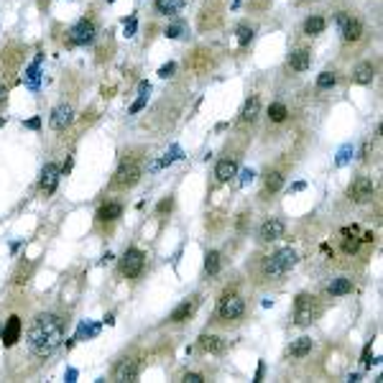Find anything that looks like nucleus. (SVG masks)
<instances>
[{"label": "nucleus", "instance_id": "1", "mask_svg": "<svg viewBox=\"0 0 383 383\" xmlns=\"http://www.w3.org/2000/svg\"><path fill=\"white\" fill-rule=\"evenodd\" d=\"M28 350L36 358H49L64 340V324L57 314H39L28 327Z\"/></svg>", "mask_w": 383, "mask_h": 383}, {"label": "nucleus", "instance_id": "2", "mask_svg": "<svg viewBox=\"0 0 383 383\" xmlns=\"http://www.w3.org/2000/svg\"><path fill=\"white\" fill-rule=\"evenodd\" d=\"M297 250L294 248H281V250H276L273 256H268L266 261H263V276L266 279H279V276H284V273H289L294 266H297Z\"/></svg>", "mask_w": 383, "mask_h": 383}, {"label": "nucleus", "instance_id": "3", "mask_svg": "<svg viewBox=\"0 0 383 383\" xmlns=\"http://www.w3.org/2000/svg\"><path fill=\"white\" fill-rule=\"evenodd\" d=\"M319 312H322V306L317 302V297H312V294H299L297 302H294V322H297L299 327H306V324H312V322L319 317Z\"/></svg>", "mask_w": 383, "mask_h": 383}, {"label": "nucleus", "instance_id": "4", "mask_svg": "<svg viewBox=\"0 0 383 383\" xmlns=\"http://www.w3.org/2000/svg\"><path fill=\"white\" fill-rule=\"evenodd\" d=\"M143 266H146V256H143V250H138V248H128L125 256L120 258V271H123V276H128V279H138V276L143 273Z\"/></svg>", "mask_w": 383, "mask_h": 383}, {"label": "nucleus", "instance_id": "5", "mask_svg": "<svg viewBox=\"0 0 383 383\" xmlns=\"http://www.w3.org/2000/svg\"><path fill=\"white\" fill-rule=\"evenodd\" d=\"M138 179H141V166H138L136 161H123V163L118 166L115 176H113V187L128 189V187H133Z\"/></svg>", "mask_w": 383, "mask_h": 383}, {"label": "nucleus", "instance_id": "6", "mask_svg": "<svg viewBox=\"0 0 383 383\" xmlns=\"http://www.w3.org/2000/svg\"><path fill=\"white\" fill-rule=\"evenodd\" d=\"M95 23L92 21H87V18H82V21H77L75 26L69 28V44H75V46H87V44H92L95 41Z\"/></svg>", "mask_w": 383, "mask_h": 383}, {"label": "nucleus", "instance_id": "7", "mask_svg": "<svg viewBox=\"0 0 383 383\" xmlns=\"http://www.w3.org/2000/svg\"><path fill=\"white\" fill-rule=\"evenodd\" d=\"M243 312H245L243 297H238V294H225V297L220 299V306H217L220 319H238V317H243Z\"/></svg>", "mask_w": 383, "mask_h": 383}, {"label": "nucleus", "instance_id": "8", "mask_svg": "<svg viewBox=\"0 0 383 383\" xmlns=\"http://www.w3.org/2000/svg\"><path fill=\"white\" fill-rule=\"evenodd\" d=\"M337 26L345 41H360L363 36V23L358 18H350L348 13H337Z\"/></svg>", "mask_w": 383, "mask_h": 383}, {"label": "nucleus", "instance_id": "9", "mask_svg": "<svg viewBox=\"0 0 383 383\" xmlns=\"http://www.w3.org/2000/svg\"><path fill=\"white\" fill-rule=\"evenodd\" d=\"M373 192H376V187H373V181L368 179V176H358L353 184H350V189H348V194H350V199L353 202H368V199H373Z\"/></svg>", "mask_w": 383, "mask_h": 383}, {"label": "nucleus", "instance_id": "10", "mask_svg": "<svg viewBox=\"0 0 383 383\" xmlns=\"http://www.w3.org/2000/svg\"><path fill=\"white\" fill-rule=\"evenodd\" d=\"M21 330H23V324H21V317H8L5 319V324L0 327V340H3V345L5 348H10V345H15L18 340H21Z\"/></svg>", "mask_w": 383, "mask_h": 383}, {"label": "nucleus", "instance_id": "11", "mask_svg": "<svg viewBox=\"0 0 383 383\" xmlns=\"http://www.w3.org/2000/svg\"><path fill=\"white\" fill-rule=\"evenodd\" d=\"M59 176H62V169L57 163H46L44 171H41V192L44 194H54V189L59 184Z\"/></svg>", "mask_w": 383, "mask_h": 383}, {"label": "nucleus", "instance_id": "12", "mask_svg": "<svg viewBox=\"0 0 383 383\" xmlns=\"http://www.w3.org/2000/svg\"><path fill=\"white\" fill-rule=\"evenodd\" d=\"M113 378L115 381H136L138 378V360L136 358H125L115 366L113 371Z\"/></svg>", "mask_w": 383, "mask_h": 383}, {"label": "nucleus", "instance_id": "13", "mask_svg": "<svg viewBox=\"0 0 383 383\" xmlns=\"http://www.w3.org/2000/svg\"><path fill=\"white\" fill-rule=\"evenodd\" d=\"M284 220H279V217H271V220H266L263 225H261V240H266V243H273V240H279L281 235H284Z\"/></svg>", "mask_w": 383, "mask_h": 383}, {"label": "nucleus", "instance_id": "14", "mask_svg": "<svg viewBox=\"0 0 383 383\" xmlns=\"http://www.w3.org/2000/svg\"><path fill=\"white\" fill-rule=\"evenodd\" d=\"M197 306H199V297H192V299H187V302H181V304L176 306V309L169 314V319L176 322V324H179V322H187V319L197 312Z\"/></svg>", "mask_w": 383, "mask_h": 383}, {"label": "nucleus", "instance_id": "15", "mask_svg": "<svg viewBox=\"0 0 383 383\" xmlns=\"http://www.w3.org/2000/svg\"><path fill=\"white\" fill-rule=\"evenodd\" d=\"M72 120H75V113H72L69 105H57L54 107V113H51V128L54 131H64Z\"/></svg>", "mask_w": 383, "mask_h": 383}, {"label": "nucleus", "instance_id": "16", "mask_svg": "<svg viewBox=\"0 0 383 383\" xmlns=\"http://www.w3.org/2000/svg\"><path fill=\"white\" fill-rule=\"evenodd\" d=\"M373 77H376L373 62H360V64L353 69V82H355V84H371Z\"/></svg>", "mask_w": 383, "mask_h": 383}, {"label": "nucleus", "instance_id": "17", "mask_svg": "<svg viewBox=\"0 0 383 383\" xmlns=\"http://www.w3.org/2000/svg\"><path fill=\"white\" fill-rule=\"evenodd\" d=\"M258 113H261V97H258V95H250V97L245 100L243 110H240V120H243V123H253V120L258 118Z\"/></svg>", "mask_w": 383, "mask_h": 383}, {"label": "nucleus", "instance_id": "18", "mask_svg": "<svg viewBox=\"0 0 383 383\" xmlns=\"http://www.w3.org/2000/svg\"><path fill=\"white\" fill-rule=\"evenodd\" d=\"M235 174H238V161H235V158H225V161H220V163L215 166L217 181H230Z\"/></svg>", "mask_w": 383, "mask_h": 383}, {"label": "nucleus", "instance_id": "19", "mask_svg": "<svg viewBox=\"0 0 383 383\" xmlns=\"http://www.w3.org/2000/svg\"><path fill=\"white\" fill-rule=\"evenodd\" d=\"M309 62H312V54L306 49H297L291 57H289V67L294 72H306L309 69Z\"/></svg>", "mask_w": 383, "mask_h": 383}, {"label": "nucleus", "instance_id": "20", "mask_svg": "<svg viewBox=\"0 0 383 383\" xmlns=\"http://www.w3.org/2000/svg\"><path fill=\"white\" fill-rule=\"evenodd\" d=\"M199 348H202L205 353H212V355L225 353V342H223L220 337H215V335H202V337H199Z\"/></svg>", "mask_w": 383, "mask_h": 383}, {"label": "nucleus", "instance_id": "21", "mask_svg": "<svg viewBox=\"0 0 383 383\" xmlns=\"http://www.w3.org/2000/svg\"><path fill=\"white\" fill-rule=\"evenodd\" d=\"M312 337H299V340H294L291 342V348H289V355L294 358V360H299V358H306L309 353H312Z\"/></svg>", "mask_w": 383, "mask_h": 383}, {"label": "nucleus", "instance_id": "22", "mask_svg": "<svg viewBox=\"0 0 383 383\" xmlns=\"http://www.w3.org/2000/svg\"><path fill=\"white\" fill-rule=\"evenodd\" d=\"M353 291V284H350V279H332L330 281V286H327V294L330 297H345V294H350Z\"/></svg>", "mask_w": 383, "mask_h": 383}, {"label": "nucleus", "instance_id": "23", "mask_svg": "<svg viewBox=\"0 0 383 383\" xmlns=\"http://www.w3.org/2000/svg\"><path fill=\"white\" fill-rule=\"evenodd\" d=\"M39 67H41V54L36 57V62L26 69V87L28 89H39V82H41V72H39Z\"/></svg>", "mask_w": 383, "mask_h": 383}, {"label": "nucleus", "instance_id": "24", "mask_svg": "<svg viewBox=\"0 0 383 383\" xmlns=\"http://www.w3.org/2000/svg\"><path fill=\"white\" fill-rule=\"evenodd\" d=\"M123 215V207L118 205V202H107V205H102L100 210H97V220H115V217H120Z\"/></svg>", "mask_w": 383, "mask_h": 383}, {"label": "nucleus", "instance_id": "25", "mask_svg": "<svg viewBox=\"0 0 383 383\" xmlns=\"http://www.w3.org/2000/svg\"><path fill=\"white\" fill-rule=\"evenodd\" d=\"M184 8V0H156V10L161 15H176Z\"/></svg>", "mask_w": 383, "mask_h": 383}, {"label": "nucleus", "instance_id": "26", "mask_svg": "<svg viewBox=\"0 0 383 383\" xmlns=\"http://www.w3.org/2000/svg\"><path fill=\"white\" fill-rule=\"evenodd\" d=\"M322 31H324V18H319V15H312V18H306L304 33H309V36H317V33H322Z\"/></svg>", "mask_w": 383, "mask_h": 383}, {"label": "nucleus", "instance_id": "27", "mask_svg": "<svg viewBox=\"0 0 383 383\" xmlns=\"http://www.w3.org/2000/svg\"><path fill=\"white\" fill-rule=\"evenodd\" d=\"M286 115H289V110H286V105H284V102H273V105L268 107V118H271L273 123H284V120H286Z\"/></svg>", "mask_w": 383, "mask_h": 383}, {"label": "nucleus", "instance_id": "28", "mask_svg": "<svg viewBox=\"0 0 383 383\" xmlns=\"http://www.w3.org/2000/svg\"><path fill=\"white\" fill-rule=\"evenodd\" d=\"M263 184H266V192H271V194H273V192H279V189L284 187V176H281L279 171H271V174L266 176V181H263Z\"/></svg>", "mask_w": 383, "mask_h": 383}, {"label": "nucleus", "instance_id": "29", "mask_svg": "<svg viewBox=\"0 0 383 383\" xmlns=\"http://www.w3.org/2000/svg\"><path fill=\"white\" fill-rule=\"evenodd\" d=\"M205 271H207L210 276H215V273L220 271V253H217V250H210V253H207V258H205Z\"/></svg>", "mask_w": 383, "mask_h": 383}, {"label": "nucleus", "instance_id": "30", "mask_svg": "<svg viewBox=\"0 0 383 383\" xmlns=\"http://www.w3.org/2000/svg\"><path fill=\"white\" fill-rule=\"evenodd\" d=\"M335 84H337V75H332V72H322V75L317 77V87L319 89H330Z\"/></svg>", "mask_w": 383, "mask_h": 383}, {"label": "nucleus", "instance_id": "31", "mask_svg": "<svg viewBox=\"0 0 383 383\" xmlns=\"http://www.w3.org/2000/svg\"><path fill=\"white\" fill-rule=\"evenodd\" d=\"M250 41H253V28L245 26V23L238 26V44H240V46H248Z\"/></svg>", "mask_w": 383, "mask_h": 383}, {"label": "nucleus", "instance_id": "32", "mask_svg": "<svg viewBox=\"0 0 383 383\" xmlns=\"http://www.w3.org/2000/svg\"><path fill=\"white\" fill-rule=\"evenodd\" d=\"M97 332H100V324H87V322H82L79 330H77V340H82V337H95Z\"/></svg>", "mask_w": 383, "mask_h": 383}, {"label": "nucleus", "instance_id": "33", "mask_svg": "<svg viewBox=\"0 0 383 383\" xmlns=\"http://www.w3.org/2000/svg\"><path fill=\"white\" fill-rule=\"evenodd\" d=\"M350 158H353V143H345V146H342V149L337 151V158H335V163H337V166H345V163H348Z\"/></svg>", "mask_w": 383, "mask_h": 383}, {"label": "nucleus", "instance_id": "34", "mask_svg": "<svg viewBox=\"0 0 383 383\" xmlns=\"http://www.w3.org/2000/svg\"><path fill=\"white\" fill-rule=\"evenodd\" d=\"M176 158H181V149H179V146H171V149L163 153L158 161H161V166H169V163H174Z\"/></svg>", "mask_w": 383, "mask_h": 383}, {"label": "nucleus", "instance_id": "35", "mask_svg": "<svg viewBox=\"0 0 383 383\" xmlns=\"http://www.w3.org/2000/svg\"><path fill=\"white\" fill-rule=\"evenodd\" d=\"M358 248H360V240H358L355 235H345V243H342V250H345L348 256H353V253H358Z\"/></svg>", "mask_w": 383, "mask_h": 383}, {"label": "nucleus", "instance_id": "36", "mask_svg": "<svg viewBox=\"0 0 383 383\" xmlns=\"http://www.w3.org/2000/svg\"><path fill=\"white\" fill-rule=\"evenodd\" d=\"M181 33H184V23H174V26H169V28L163 31L166 39H179Z\"/></svg>", "mask_w": 383, "mask_h": 383}, {"label": "nucleus", "instance_id": "37", "mask_svg": "<svg viewBox=\"0 0 383 383\" xmlns=\"http://www.w3.org/2000/svg\"><path fill=\"white\" fill-rule=\"evenodd\" d=\"M253 179H256V171H253V169H243V171H240V184H243V187L250 184Z\"/></svg>", "mask_w": 383, "mask_h": 383}, {"label": "nucleus", "instance_id": "38", "mask_svg": "<svg viewBox=\"0 0 383 383\" xmlns=\"http://www.w3.org/2000/svg\"><path fill=\"white\" fill-rule=\"evenodd\" d=\"M146 102H149V97H146V95H141V97H138V100L131 105V113H141V110L146 107Z\"/></svg>", "mask_w": 383, "mask_h": 383}, {"label": "nucleus", "instance_id": "39", "mask_svg": "<svg viewBox=\"0 0 383 383\" xmlns=\"http://www.w3.org/2000/svg\"><path fill=\"white\" fill-rule=\"evenodd\" d=\"M171 207H174V199H171V197L161 199V205H158V215H166V212H171Z\"/></svg>", "mask_w": 383, "mask_h": 383}, {"label": "nucleus", "instance_id": "40", "mask_svg": "<svg viewBox=\"0 0 383 383\" xmlns=\"http://www.w3.org/2000/svg\"><path fill=\"white\" fill-rule=\"evenodd\" d=\"M174 69H176V64H174V62H169V64H163V67L158 69V77H163V79H169V77L174 75Z\"/></svg>", "mask_w": 383, "mask_h": 383}, {"label": "nucleus", "instance_id": "41", "mask_svg": "<svg viewBox=\"0 0 383 383\" xmlns=\"http://www.w3.org/2000/svg\"><path fill=\"white\" fill-rule=\"evenodd\" d=\"M136 26H138V21L136 18H128L125 21V36H133L136 33Z\"/></svg>", "mask_w": 383, "mask_h": 383}, {"label": "nucleus", "instance_id": "42", "mask_svg": "<svg viewBox=\"0 0 383 383\" xmlns=\"http://www.w3.org/2000/svg\"><path fill=\"white\" fill-rule=\"evenodd\" d=\"M181 381H187V383H205V378L199 376V373H184V378Z\"/></svg>", "mask_w": 383, "mask_h": 383}, {"label": "nucleus", "instance_id": "43", "mask_svg": "<svg viewBox=\"0 0 383 383\" xmlns=\"http://www.w3.org/2000/svg\"><path fill=\"white\" fill-rule=\"evenodd\" d=\"M149 92H151V84H149V82H141V84H138V95H146V97H149Z\"/></svg>", "mask_w": 383, "mask_h": 383}, {"label": "nucleus", "instance_id": "44", "mask_svg": "<svg viewBox=\"0 0 383 383\" xmlns=\"http://www.w3.org/2000/svg\"><path fill=\"white\" fill-rule=\"evenodd\" d=\"M26 128H31V131H39V128H41V120H39V118H31V120L26 123Z\"/></svg>", "mask_w": 383, "mask_h": 383}, {"label": "nucleus", "instance_id": "45", "mask_svg": "<svg viewBox=\"0 0 383 383\" xmlns=\"http://www.w3.org/2000/svg\"><path fill=\"white\" fill-rule=\"evenodd\" d=\"M263 373H266V363L261 360V363H258V371H256V381H261V378H263Z\"/></svg>", "mask_w": 383, "mask_h": 383}, {"label": "nucleus", "instance_id": "46", "mask_svg": "<svg viewBox=\"0 0 383 383\" xmlns=\"http://www.w3.org/2000/svg\"><path fill=\"white\" fill-rule=\"evenodd\" d=\"M72 171V158H67V163L62 166V174H69Z\"/></svg>", "mask_w": 383, "mask_h": 383}, {"label": "nucleus", "instance_id": "47", "mask_svg": "<svg viewBox=\"0 0 383 383\" xmlns=\"http://www.w3.org/2000/svg\"><path fill=\"white\" fill-rule=\"evenodd\" d=\"M306 184L304 181H297V184H294V187H291V192H302V189H304Z\"/></svg>", "mask_w": 383, "mask_h": 383}, {"label": "nucleus", "instance_id": "48", "mask_svg": "<svg viewBox=\"0 0 383 383\" xmlns=\"http://www.w3.org/2000/svg\"><path fill=\"white\" fill-rule=\"evenodd\" d=\"M77 378V371L75 368H69V371H67V381H75Z\"/></svg>", "mask_w": 383, "mask_h": 383}, {"label": "nucleus", "instance_id": "49", "mask_svg": "<svg viewBox=\"0 0 383 383\" xmlns=\"http://www.w3.org/2000/svg\"><path fill=\"white\" fill-rule=\"evenodd\" d=\"M3 100H5V89L0 87V105H3Z\"/></svg>", "mask_w": 383, "mask_h": 383}, {"label": "nucleus", "instance_id": "50", "mask_svg": "<svg viewBox=\"0 0 383 383\" xmlns=\"http://www.w3.org/2000/svg\"><path fill=\"white\" fill-rule=\"evenodd\" d=\"M240 5V0H232V8H238Z\"/></svg>", "mask_w": 383, "mask_h": 383}, {"label": "nucleus", "instance_id": "51", "mask_svg": "<svg viewBox=\"0 0 383 383\" xmlns=\"http://www.w3.org/2000/svg\"><path fill=\"white\" fill-rule=\"evenodd\" d=\"M3 123H5V118H0V125H3Z\"/></svg>", "mask_w": 383, "mask_h": 383}, {"label": "nucleus", "instance_id": "52", "mask_svg": "<svg viewBox=\"0 0 383 383\" xmlns=\"http://www.w3.org/2000/svg\"><path fill=\"white\" fill-rule=\"evenodd\" d=\"M107 3H113V0H107Z\"/></svg>", "mask_w": 383, "mask_h": 383}]
</instances>
